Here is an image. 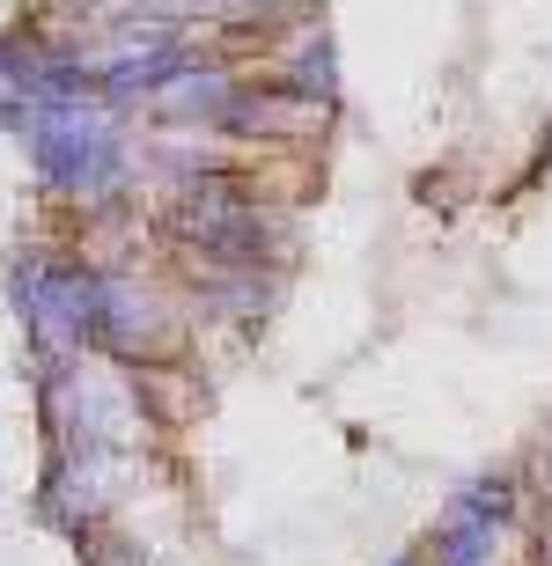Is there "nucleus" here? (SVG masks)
I'll list each match as a JSON object with an SVG mask.
<instances>
[{"instance_id":"f257e3e1","label":"nucleus","mask_w":552,"mask_h":566,"mask_svg":"<svg viewBox=\"0 0 552 566\" xmlns=\"http://www.w3.org/2000/svg\"><path fill=\"white\" fill-rule=\"evenodd\" d=\"M22 163H30L44 199L82 213V229L133 207V118L104 96L44 111L38 126L22 133Z\"/></svg>"},{"instance_id":"f03ea898","label":"nucleus","mask_w":552,"mask_h":566,"mask_svg":"<svg viewBox=\"0 0 552 566\" xmlns=\"http://www.w3.org/2000/svg\"><path fill=\"white\" fill-rule=\"evenodd\" d=\"M8 302L38 360H88L104 324V265L66 243H22L8 258Z\"/></svg>"},{"instance_id":"7ed1b4c3","label":"nucleus","mask_w":552,"mask_h":566,"mask_svg":"<svg viewBox=\"0 0 552 566\" xmlns=\"http://www.w3.org/2000/svg\"><path fill=\"white\" fill-rule=\"evenodd\" d=\"M515 537H523V471H479L435 515L427 559L435 566H509Z\"/></svg>"},{"instance_id":"20e7f679","label":"nucleus","mask_w":552,"mask_h":566,"mask_svg":"<svg viewBox=\"0 0 552 566\" xmlns=\"http://www.w3.org/2000/svg\"><path fill=\"white\" fill-rule=\"evenodd\" d=\"M185 354V310L163 280L140 265H104V324H96V360L111 368H148V360Z\"/></svg>"},{"instance_id":"39448f33","label":"nucleus","mask_w":552,"mask_h":566,"mask_svg":"<svg viewBox=\"0 0 552 566\" xmlns=\"http://www.w3.org/2000/svg\"><path fill=\"white\" fill-rule=\"evenodd\" d=\"M243 82H251V60H236L221 44H199L170 82L140 104V118H148L155 133H221L236 96H243Z\"/></svg>"},{"instance_id":"423d86ee","label":"nucleus","mask_w":552,"mask_h":566,"mask_svg":"<svg viewBox=\"0 0 552 566\" xmlns=\"http://www.w3.org/2000/svg\"><path fill=\"white\" fill-rule=\"evenodd\" d=\"M258 74L280 82V88H295V96H310V104H324V111H340V96H346V82H340V38H332V22H324V15L288 22V30L258 52Z\"/></svg>"},{"instance_id":"0eeeda50","label":"nucleus","mask_w":552,"mask_h":566,"mask_svg":"<svg viewBox=\"0 0 552 566\" xmlns=\"http://www.w3.org/2000/svg\"><path fill=\"white\" fill-rule=\"evenodd\" d=\"M383 566H435L427 552H398V559H383Z\"/></svg>"}]
</instances>
